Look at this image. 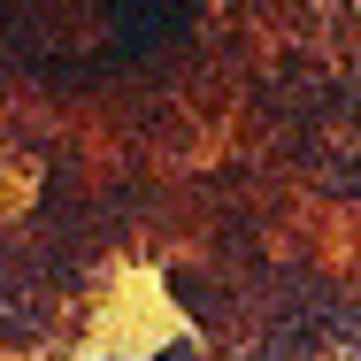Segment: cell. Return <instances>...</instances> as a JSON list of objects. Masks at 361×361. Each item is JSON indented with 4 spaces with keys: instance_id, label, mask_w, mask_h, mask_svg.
Masks as SVG:
<instances>
[{
    "instance_id": "cell-1",
    "label": "cell",
    "mask_w": 361,
    "mask_h": 361,
    "mask_svg": "<svg viewBox=\"0 0 361 361\" xmlns=\"http://www.w3.org/2000/svg\"><path fill=\"white\" fill-rule=\"evenodd\" d=\"M161 361H192V346H169V354H161Z\"/></svg>"
}]
</instances>
